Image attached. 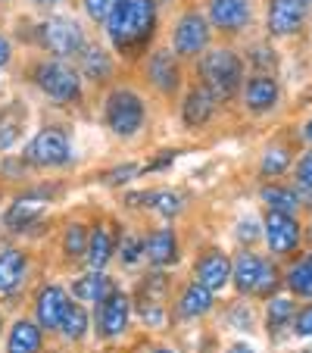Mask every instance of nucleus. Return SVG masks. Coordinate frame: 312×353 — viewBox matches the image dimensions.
Here are the masks:
<instances>
[{
    "instance_id": "nucleus-28",
    "label": "nucleus",
    "mask_w": 312,
    "mask_h": 353,
    "mask_svg": "<svg viewBox=\"0 0 312 353\" xmlns=\"http://www.w3.org/2000/svg\"><path fill=\"white\" fill-rule=\"evenodd\" d=\"M262 200H266L269 207H272V213H293V207H297L300 200L293 191H284V188H266L262 191Z\"/></svg>"
},
{
    "instance_id": "nucleus-22",
    "label": "nucleus",
    "mask_w": 312,
    "mask_h": 353,
    "mask_svg": "<svg viewBox=\"0 0 312 353\" xmlns=\"http://www.w3.org/2000/svg\"><path fill=\"white\" fill-rule=\"evenodd\" d=\"M41 350V328L34 322H16L7 341V353H38Z\"/></svg>"
},
{
    "instance_id": "nucleus-5",
    "label": "nucleus",
    "mask_w": 312,
    "mask_h": 353,
    "mask_svg": "<svg viewBox=\"0 0 312 353\" xmlns=\"http://www.w3.org/2000/svg\"><path fill=\"white\" fill-rule=\"evenodd\" d=\"M41 38H44L50 54H60V57H75L81 47H85V34H81L79 22L63 19V16L44 22V26H41Z\"/></svg>"
},
{
    "instance_id": "nucleus-2",
    "label": "nucleus",
    "mask_w": 312,
    "mask_h": 353,
    "mask_svg": "<svg viewBox=\"0 0 312 353\" xmlns=\"http://www.w3.org/2000/svg\"><path fill=\"white\" fill-rule=\"evenodd\" d=\"M200 75H203V88L213 94L216 100H228L240 85V60L234 50H213L200 63Z\"/></svg>"
},
{
    "instance_id": "nucleus-37",
    "label": "nucleus",
    "mask_w": 312,
    "mask_h": 353,
    "mask_svg": "<svg viewBox=\"0 0 312 353\" xmlns=\"http://www.w3.org/2000/svg\"><path fill=\"white\" fill-rule=\"evenodd\" d=\"M138 172H141V169L128 163V166H119V169H113V172H107V181H110V185H122V181H132Z\"/></svg>"
},
{
    "instance_id": "nucleus-35",
    "label": "nucleus",
    "mask_w": 312,
    "mask_h": 353,
    "mask_svg": "<svg viewBox=\"0 0 312 353\" xmlns=\"http://www.w3.org/2000/svg\"><path fill=\"white\" fill-rule=\"evenodd\" d=\"M293 332H297L300 338H309V334H312V303H309V307H303L297 316H293Z\"/></svg>"
},
{
    "instance_id": "nucleus-12",
    "label": "nucleus",
    "mask_w": 312,
    "mask_h": 353,
    "mask_svg": "<svg viewBox=\"0 0 312 353\" xmlns=\"http://www.w3.org/2000/svg\"><path fill=\"white\" fill-rule=\"evenodd\" d=\"M34 310H38V325L41 328H60L63 325V316H66V310H69L66 291H63L60 285L44 288V291L38 294Z\"/></svg>"
},
{
    "instance_id": "nucleus-23",
    "label": "nucleus",
    "mask_w": 312,
    "mask_h": 353,
    "mask_svg": "<svg viewBox=\"0 0 312 353\" xmlns=\"http://www.w3.org/2000/svg\"><path fill=\"white\" fill-rule=\"evenodd\" d=\"M87 263H91L94 269H103L107 266V260L113 256V234H110V228H94V234L87 238Z\"/></svg>"
},
{
    "instance_id": "nucleus-26",
    "label": "nucleus",
    "mask_w": 312,
    "mask_h": 353,
    "mask_svg": "<svg viewBox=\"0 0 312 353\" xmlns=\"http://www.w3.org/2000/svg\"><path fill=\"white\" fill-rule=\"evenodd\" d=\"M287 285H291V291L300 294V297H312V254L303 256V260L291 269Z\"/></svg>"
},
{
    "instance_id": "nucleus-25",
    "label": "nucleus",
    "mask_w": 312,
    "mask_h": 353,
    "mask_svg": "<svg viewBox=\"0 0 312 353\" xmlns=\"http://www.w3.org/2000/svg\"><path fill=\"white\" fill-rule=\"evenodd\" d=\"M25 122V110L22 107H7L0 113V147H13L19 138V128Z\"/></svg>"
},
{
    "instance_id": "nucleus-10",
    "label": "nucleus",
    "mask_w": 312,
    "mask_h": 353,
    "mask_svg": "<svg viewBox=\"0 0 312 353\" xmlns=\"http://www.w3.org/2000/svg\"><path fill=\"white\" fill-rule=\"evenodd\" d=\"M266 241H269V247H272V254H291L300 241V225L287 213H269Z\"/></svg>"
},
{
    "instance_id": "nucleus-32",
    "label": "nucleus",
    "mask_w": 312,
    "mask_h": 353,
    "mask_svg": "<svg viewBox=\"0 0 312 353\" xmlns=\"http://www.w3.org/2000/svg\"><path fill=\"white\" fill-rule=\"evenodd\" d=\"M63 250H66L69 256H79V254H85L87 250V232H85V225H69V232H66V241H63Z\"/></svg>"
},
{
    "instance_id": "nucleus-15",
    "label": "nucleus",
    "mask_w": 312,
    "mask_h": 353,
    "mask_svg": "<svg viewBox=\"0 0 312 353\" xmlns=\"http://www.w3.org/2000/svg\"><path fill=\"white\" fill-rule=\"evenodd\" d=\"M144 254L150 256L153 266H172V263L178 260V241H175V232H169V228L153 232L150 241L144 244Z\"/></svg>"
},
{
    "instance_id": "nucleus-24",
    "label": "nucleus",
    "mask_w": 312,
    "mask_h": 353,
    "mask_svg": "<svg viewBox=\"0 0 312 353\" xmlns=\"http://www.w3.org/2000/svg\"><path fill=\"white\" fill-rule=\"evenodd\" d=\"M41 213H44V200L41 197H22V200H16L13 207H10L7 225L10 228H25V225H32Z\"/></svg>"
},
{
    "instance_id": "nucleus-8",
    "label": "nucleus",
    "mask_w": 312,
    "mask_h": 353,
    "mask_svg": "<svg viewBox=\"0 0 312 353\" xmlns=\"http://www.w3.org/2000/svg\"><path fill=\"white\" fill-rule=\"evenodd\" d=\"M209 41V28H206V19L200 13H187L181 16V22L175 26V50L178 54H200Z\"/></svg>"
},
{
    "instance_id": "nucleus-16",
    "label": "nucleus",
    "mask_w": 312,
    "mask_h": 353,
    "mask_svg": "<svg viewBox=\"0 0 312 353\" xmlns=\"http://www.w3.org/2000/svg\"><path fill=\"white\" fill-rule=\"evenodd\" d=\"M216 110V97L206 88H194L191 94L185 97V122L191 128L203 125V122H209V116H213Z\"/></svg>"
},
{
    "instance_id": "nucleus-44",
    "label": "nucleus",
    "mask_w": 312,
    "mask_h": 353,
    "mask_svg": "<svg viewBox=\"0 0 312 353\" xmlns=\"http://www.w3.org/2000/svg\"><path fill=\"white\" fill-rule=\"evenodd\" d=\"M156 353H172V350H156Z\"/></svg>"
},
{
    "instance_id": "nucleus-3",
    "label": "nucleus",
    "mask_w": 312,
    "mask_h": 353,
    "mask_svg": "<svg viewBox=\"0 0 312 353\" xmlns=\"http://www.w3.org/2000/svg\"><path fill=\"white\" fill-rule=\"evenodd\" d=\"M107 122L116 134H134L144 122V103L132 91H113L107 100Z\"/></svg>"
},
{
    "instance_id": "nucleus-11",
    "label": "nucleus",
    "mask_w": 312,
    "mask_h": 353,
    "mask_svg": "<svg viewBox=\"0 0 312 353\" xmlns=\"http://www.w3.org/2000/svg\"><path fill=\"white\" fill-rule=\"evenodd\" d=\"M306 3L303 0H272L269 7V32L272 34H291L303 26Z\"/></svg>"
},
{
    "instance_id": "nucleus-30",
    "label": "nucleus",
    "mask_w": 312,
    "mask_h": 353,
    "mask_svg": "<svg viewBox=\"0 0 312 353\" xmlns=\"http://www.w3.org/2000/svg\"><path fill=\"white\" fill-rule=\"evenodd\" d=\"M150 203H153V210H156L160 216L181 213V194H175V191H156V194H150Z\"/></svg>"
},
{
    "instance_id": "nucleus-40",
    "label": "nucleus",
    "mask_w": 312,
    "mask_h": 353,
    "mask_svg": "<svg viewBox=\"0 0 312 353\" xmlns=\"http://www.w3.org/2000/svg\"><path fill=\"white\" fill-rule=\"evenodd\" d=\"M240 238H256V225H253V222H244V225H240Z\"/></svg>"
},
{
    "instance_id": "nucleus-14",
    "label": "nucleus",
    "mask_w": 312,
    "mask_h": 353,
    "mask_svg": "<svg viewBox=\"0 0 312 353\" xmlns=\"http://www.w3.org/2000/svg\"><path fill=\"white\" fill-rule=\"evenodd\" d=\"M231 279V260L225 254H206L197 263V285H203L206 291H219Z\"/></svg>"
},
{
    "instance_id": "nucleus-18",
    "label": "nucleus",
    "mask_w": 312,
    "mask_h": 353,
    "mask_svg": "<svg viewBox=\"0 0 312 353\" xmlns=\"http://www.w3.org/2000/svg\"><path fill=\"white\" fill-rule=\"evenodd\" d=\"M22 275H25V256L19 250H0V294L16 291Z\"/></svg>"
},
{
    "instance_id": "nucleus-43",
    "label": "nucleus",
    "mask_w": 312,
    "mask_h": 353,
    "mask_svg": "<svg viewBox=\"0 0 312 353\" xmlns=\"http://www.w3.org/2000/svg\"><path fill=\"white\" fill-rule=\"evenodd\" d=\"M38 3H60V0H38Z\"/></svg>"
},
{
    "instance_id": "nucleus-20",
    "label": "nucleus",
    "mask_w": 312,
    "mask_h": 353,
    "mask_svg": "<svg viewBox=\"0 0 312 353\" xmlns=\"http://www.w3.org/2000/svg\"><path fill=\"white\" fill-rule=\"evenodd\" d=\"M209 307H213V291H206L197 281H194L191 288H185V294H181V300H178V313L185 316V319H197V316L209 313Z\"/></svg>"
},
{
    "instance_id": "nucleus-4",
    "label": "nucleus",
    "mask_w": 312,
    "mask_h": 353,
    "mask_svg": "<svg viewBox=\"0 0 312 353\" xmlns=\"http://www.w3.org/2000/svg\"><path fill=\"white\" fill-rule=\"evenodd\" d=\"M34 79H38L41 91L50 94V97L60 100V103H72V100H79V94H81L79 75H75L69 66H63V63H44V66H38Z\"/></svg>"
},
{
    "instance_id": "nucleus-34",
    "label": "nucleus",
    "mask_w": 312,
    "mask_h": 353,
    "mask_svg": "<svg viewBox=\"0 0 312 353\" xmlns=\"http://www.w3.org/2000/svg\"><path fill=\"white\" fill-rule=\"evenodd\" d=\"M287 163H291V154H287L284 147H275V150H269L266 160H262V172L266 175H281L287 169Z\"/></svg>"
},
{
    "instance_id": "nucleus-19",
    "label": "nucleus",
    "mask_w": 312,
    "mask_h": 353,
    "mask_svg": "<svg viewBox=\"0 0 312 353\" xmlns=\"http://www.w3.org/2000/svg\"><path fill=\"white\" fill-rule=\"evenodd\" d=\"M150 79L156 88L163 91H175L178 88V66H175V57L169 50H156L150 60Z\"/></svg>"
},
{
    "instance_id": "nucleus-38",
    "label": "nucleus",
    "mask_w": 312,
    "mask_h": 353,
    "mask_svg": "<svg viewBox=\"0 0 312 353\" xmlns=\"http://www.w3.org/2000/svg\"><path fill=\"white\" fill-rule=\"evenodd\" d=\"M297 179H300V185H303V188H309V191H312V154H306L303 160H300Z\"/></svg>"
},
{
    "instance_id": "nucleus-6",
    "label": "nucleus",
    "mask_w": 312,
    "mask_h": 353,
    "mask_svg": "<svg viewBox=\"0 0 312 353\" xmlns=\"http://www.w3.org/2000/svg\"><path fill=\"white\" fill-rule=\"evenodd\" d=\"M272 281H275V269L262 256H256V254L238 256V263H234V285H238V291L262 294L272 288Z\"/></svg>"
},
{
    "instance_id": "nucleus-36",
    "label": "nucleus",
    "mask_w": 312,
    "mask_h": 353,
    "mask_svg": "<svg viewBox=\"0 0 312 353\" xmlns=\"http://www.w3.org/2000/svg\"><path fill=\"white\" fill-rule=\"evenodd\" d=\"M141 250H144V247H141L138 238H125V241H122V263H125V266H132V263L141 256Z\"/></svg>"
},
{
    "instance_id": "nucleus-39",
    "label": "nucleus",
    "mask_w": 312,
    "mask_h": 353,
    "mask_svg": "<svg viewBox=\"0 0 312 353\" xmlns=\"http://www.w3.org/2000/svg\"><path fill=\"white\" fill-rule=\"evenodd\" d=\"M10 63V41L0 38V66H7Z\"/></svg>"
},
{
    "instance_id": "nucleus-1",
    "label": "nucleus",
    "mask_w": 312,
    "mask_h": 353,
    "mask_svg": "<svg viewBox=\"0 0 312 353\" xmlns=\"http://www.w3.org/2000/svg\"><path fill=\"white\" fill-rule=\"evenodd\" d=\"M156 26V3L153 0H122L110 16V38L119 50L144 44Z\"/></svg>"
},
{
    "instance_id": "nucleus-9",
    "label": "nucleus",
    "mask_w": 312,
    "mask_h": 353,
    "mask_svg": "<svg viewBox=\"0 0 312 353\" xmlns=\"http://www.w3.org/2000/svg\"><path fill=\"white\" fill-rule=\"evenodd\" d=\"M128 319H132V300L125 297V294L113 291L107 300H103V307H100V332L107 334V338H116V334H122L128 328Z\"/></svg>"
},
{
    "instance_id": "nucleus-29",
    "label": "nucleus",
    "mask_w": 312,
    "mask_h": 353,
    "mask_svg": "<svg viewBox=\"0 0 312 353\" xmlns=\"http://www.w3.org/2000/svg\"><path fill=\"white\" fill-rule=\"evenodd\" d=\"M63 334L66 338H72V341H79L81 334H85V328H87V313L81 307H72L69 303V310H66V316H63Z\"/></svg>"
},
{
    "instance_id": "nucleus-41",
    "label": "nucleus",
    "mask_w": 312,
    "mask_h": 353,
    "mask_svg": "<svg viewBox=\"0 0 312 353\" xmlns=\"http://www.w3.org/2000/svg\"><path fill=\"white\" fill-rule=\"evenodd\" d=\"M228 353H256V350H253L250 344H234V347H231V350H228Z\"/></svg>"
},
{
    "instance_id": "nucleus-21",
    "label": "nucleus",
    "mask_w": 312,
    "mask_h": 353,
    "mask_svg": "<svg viewBox=\"0 0 312 353\" xmlns=\"http://www.w3.org/2000/svg\"><path fill=\"white\" fill-rule=\"evenodd\" d=\"M110 294H113V281L103 272H91L75 281V297L85 300V303H103Z\"/></svg>"
},
{
    "instance_id": "nucleus-33",
    "label": "nucleus",
    "mask_w": 312,
    "mask_h": 353,
    "mask_svg": "<svg viewBox=\"0 0 312 353\" xmlns=\"http://www.w3.org/2000/svg\"><path fill=\"white\" fill-rule=\"evenodd\" d=\"M122 0H85V10L94 22H110V16L116 13Z\"/></svg>"
},
{
    "instance_id": "nucleus-42",
    "label": "nucleus",
    "mask_w": 312,
    "mask_h": 353,
    "mask_svg": "<svg viewBox=\"0 0 312 353\" xmlns=\"http://www.w3.org/2000/svg\"><path fill=\"white\" fill-rule=\"evenodd\" d=\"M306 138L312 141V122H309V125H306Z\"/></svg>"
},
{
    "instance_id": "nucleus-17",
    "label": "nucleus",
    "mask_w": 312,
    "mask_h": 353,
    "mask_svg": "<svg viewBox=\"0 0 312 353\" xmlns=\"http://www.w3.org/2000/svg\"><path fill=\"white\" fill-rule=\"evenodd\" d=\"M244 97L250 110H272L278 103V85L272 79H266V75H256V79L247 81Z\"/></svg>"
},
{
    "instance_id": "nucleus-31",
    "label": "nucleus",
    "mask_w": 312,
    "mask_h": 353,
    "mask_svg": "<svg viewBox=\"0 0 312 353\" xmlns=\"http://www.w3.org/2000/svg\"><path fill=\"white\" fill-rule=\"evenodd\" d=\"M293 316V303L287 297H275L272 303H269V328L272 332H278V328H284V322Z\"/></svg>"
},
{
    "instance_id": "nucleus-27",
    "label": "nucleus",
    "mask_w": 312,
    "mask_h": 353,
    "mask_svg": "<svg viewBox=\"0 0 312 353\" xmlns=\"http://www.w3.org/2000/svg\"><path fill=\"white\" fill-rule=\"evenodd\" d=\"M81 63H85L87 79H94V81L110 79V72H113V63H110V57L103 54V50H87V54L81 57Z\"/></svg>"
},
{
    "instance_id": "nucleus-13",
    "label": "nucleus",
    "mask_w": 312,
    "mask_h": 353,
    "mask_svg": "<svg viewBox=\"0 0 312 353\" xmlns=\"http://www.w3.org/2000/svg\"><path fill=\"white\" fill-rule=\"evenodd\" d=\"M209 19L225 32H238L250 22V3L247 0H209Z\"/></svg>"
},
{
    "instance_id": "nucleus-7",
    "label": "nucleus",
    "mask_w": 312,
    "mask_h": 353,
    "mask_svg": "<svg viewBox=\"0 0 312 353\" xmlns=\"http://www.w3.org/2000/svg\"><path fill=\"white\" fill-rule=\"evenodd\" d=\"M28 160L34 166H63L69 160V141L60 128H44L28 144Z\"/></svg>"
}]
</instances>
